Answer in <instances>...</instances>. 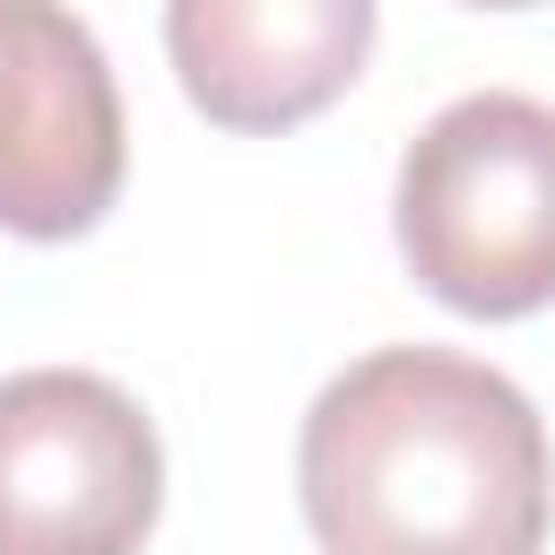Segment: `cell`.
<instances>
[{"mask_svg":"<svg viewBox=\"0 0 555 555\" xmlns=\"http://www.w3.org/2000/svg\"><path fill=\"white\" fill-rule=\"evenodd\" d=\"M399 260L468 321H520L555 304V104L486 87L442 104L390 191Z\"/></svg>","mask_w":555,"mask_h":555,"instance_id":"7a4b0ae2","label":"cell"},{"mask_svg":"<svg viewBox=\"0 0 555 555\" xmlns=\"http://www.w3.org/2000/svg\"><path fill=\"white\" fill-rule=\"evenodd\" d=\"M373 0H165V61L234 139L330 113L373 61Z\"/></svg>","mask_w":555,"mask_h":555,"instance_id":"5b68a950","label":"cell"},{"mask_svg":"<svg viewBox=\"0 0 555 555\" xmlns=\"http://www.w3.org/2000/svg\"><path fill=\"white\" fill-rule=\"evenodd\" d=\"M468 9H538V0H468Z\"/></svg>","mask_w":555,"mask_h":555,"instance_id":"8992f818","label":"cell"},{"mask_svg":"<svg viewBox=\"0 0 555 555\" xmlns=\"http://www.w3.org/2000/svg\"><path fill=\"white\" fill-rule=\"evenodd\" d=\"M165 512L147 408L78 364L0 382V555H139Z\"/></svg>","mask_w":555,"mask_h":555,"instance_id":"3957f363","label":"cell"},{"mask_svg":"<svg viewBox=\"0 0 555 555\" xmlns=\"http://www.w3.org/2000/svg\"><path fill=\"white\" fill-rule=\"evenodd\" d=\"M121 165V87L87 17L69 0H0V234H95Z\"/></svg>","mask_w":555,"mask_h":555,"instance_id":"277c9868","label":"cell"},{"mask_svg":"<svg viewBox=\"0 0 555 555\" xmlns=\"http://www.w3.org/2000/svg\"><path fill=\"white\" fill-rule=\"evenodd\" d=\"M295 494L321 555H538L555 451L512 373L451 347H373L304 408Z\"/></svg>","mask_w":555,"mask_h":555,"instance_id":"6da1fadb","label":"cell"}]
</instances>
